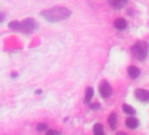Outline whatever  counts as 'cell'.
Masks as SVG:
<instances>
[{
	"label": "cell",
	"instance_id": "obj_5",
	"mask_svg": "<svg viewBox=\"0 0 149 135\" xmlns=\"http://www.w3.org/2000/svg\"><path fill=\"white\" fill-rule=\"evenodd\" d=\"M135 97L141 102L149 101V91L145 89H137L135 90Z\"/></svg>",
	"mask_w": 149,
	"mask_h": 135
},
{
	"label": "cell",
	"instance_id": "obj_6",
	"mask_svg": "<svg viewBox=\"0 0 149 135\" xmlns=\"http://www.w3.org/2000/svg\"><path fill=\"white\" fill-rule=\"evenodd\" d=\"M127 1L128 0H108L110 6L112 8L117 9V10L123 8L125 6V4L127 3Z\"/></svg>",
	"mask_w": 149,
	"mask_h": 135
},
{
	"label": "cell",
	"instance_id": "obj_1",
	"mask_svg": "<svg viewBox=\"0 0 149 135\" xmlns=\"http://www.w3.org/2000/svg\"><path fill=\"white\" fill-rule=\"evenodd\" d=\"M71 15V12L62 6H54L41 13V16L44 17L49 22H59L67 19Z\"/></svg>",
	"mask_w": 149,
	"mask_h": 135
},
{
	"label": "cell",
	"instance_id": "obj_7",
	"mask_svg": "<svg viewBox=\"0 0 149 135\" xmlns=\"http://www.w3.org/2000/svg\"><path fill=\"white\" fill-rule=\"evenodd\" d=\"M127 72H128L129 77L131 78H132V79H136L139 76V74H140L139 70L138 69L137 67H135V66H130L127 69Z\"/></svg>",
	"mask_w": 149,
	"mask_h": 135
},
{
	"label": "cell",
	"instance_id": "obj_16",
	"mask_svg": "<svg viewBox=\"0 0 149 135\" xmlns=\"http://www.w3.org/2000/svg\"><path fill=\"white\" fill-rule=\"evenodd\" d=\"M99 107H100V105H99L97 103H96V104H92L91 105V109H92V110H97Z\"/></svg>",
	"mask_w": 149,
	"mask_h": 135
},
{
	"label": "cell",
	"instance_id": "obj_15",
	"mask_svg": "<svg viewBox=\"0 0 149 135\" xmlns=\"http://www.w3.org/2000/svg\"><path fill=\"white\" fill-rule=\"evenodd\" d=\"M46 135H59V132H56L55 130H49V131H47Z\"/></svg>",
	"mask_w": 149,
	"mask_h": 135
},
{
	"label": "cell",
	"instance_id": "obj_13",
	"mask_svg": "<svg viewBox=\"0 0 149 135\" xmlns=\"http://www.w3.org/2000/svg\"><path fill=\"white\" fill-rule=\"evenodd\" d=\"M123 111H124V112H125L126 114H129V115H133V114H135V110H134V108H132L131 105L126 104H125L123 105Z\"/></svg>",
	"mask_w": 149,
	"mask_h": 135
},
{
	"label": "cell",
	"instance_id": "obj_14",
	"mask_svg": "<svg viewBox=\"0 0 149 135\" xmlns=\"http://www.w3.org/2000/svg\"><path fill=\"white\" fill-rule=\"evenodd\" d=\"M47 128V125L44 124V123H40V124H39V125H37V130H38L39 132L45 131Z\"/></svg>",
	"mask_w": 149,
	"mask_h": 135
},
{
	"label": "cell",
	"instance_id": "obj_10",
	"mask_svg": "<svg viewBox=\"0 0 149 135\" xmlns=\"http://www.w3.org/2000/svg\"><path fill=\"white\" fill-rule=\"evenodd\" d=\"M94 96V90L91 87H88L85 92V97H84V103L85 104H90L91 100L92 99Z\"/></svg>",
	"mask_w": 149,
	"mask_h": 135
},
{
	"label": "cell",
	"instance_id": "obj_2",
	"mask_svg": "<svg viewBox=\"0 0 149 135\" xmlns=\"http://www.w3.org/2000/svg\"><path fill=\"white\" fill-rule=\"evenodd\" d=\"M9 27L13 31L22 32L25 33H33L38 28V23L31 18H28L23 21H12L9 23Z\"/></svg>",
	"mask_w": 149,
	"mask_h": 135
},
{
	"label": "cell",
	"instance_id": "obj_17",
	"mask_svg": "<svg viewBox=\"0 0 149 135\" xmlns=\"http://www.w3.org/2000/svg\"><path fill=\"white\" fill-rule=\"evenodd\" d=\"M4 19H5V15H4V13H0V22H2V21L4 20Z\"/></svg>",
	"mask_w": 149,
	"mask_h": 135
},
{
	"label": "cell",
	"instance_id": "obj_18",
	"mask_svg": "<svg viewBox=\"0 0 149 135\" xmlns=\"http://www.w3.org/2000/svg\"><path fill=\"white\" fill-rule=\"evenodd\" d=\"M117 135H127V134L125 132H117Z\"/></svg>",
	"mask_w": 149,
	"mask_h": 135
},
{
	"label": "cell",
	"instance_id": "obj_11",
	"mask_svg": "<svg viewBox=\"0 0 149 135\" xmlns=\"http://www.w3.org/2000/svg\"><path fill=\"white\" fill-rule=\"evenodd\" d=\"M108 123L109 125L111 126V129L116 128V124H117V114L115 112H111L108 118Z\"/></svg>",
	"mask_w": 149,
	"mask_h": 135
},
{
	"label": "cell",
	"instance_id": "obj_9",
	"mask_svg": "<svg viewBox=\"0 0 149 135\" xmlns=\"http://www.w3.org/2000/svg\"><path fill=\"white\" fill-rule=\"evenodd\" d=\"M114 26L118 30H125L127 26V24L123 18H118L114 21Z\"/></svg>",
	"mask_w": 149,
	"mask_h": 135
},
{
	"label": "cell",
	"instance_id": "obj_4",
	"mask_svg": "<svg viewBox=\"0 0 149 135\" xmlns=\"http://www.w3.org/2000/svg\"><path fill=\"white\" fill-rule=\"evenodd\" d=\"M111 91L112 90H111V87L110 84L106 80L102 81L99 85V92H100L102 97H104V98L110 97V96L111 95Z\"/></svg>",
	"mask_w": 149,
	"mask_h": 135
},
{
	"label": "cell",
	"instance_id": "obj_12",
	"mask_svg": "<svg viewBox=\"0 0 149 135\" xmlns=\"http://www.w3.org/2000/svg\"><path fill=\"white\" fill-rule=\"evenodd\" d=\"M93 131H94V135H104L103 125L100 123H97L94 125Z\"/></svg>",
	"mask_w": 149,
	"mask_h": 135
},
{
	"label": "cell",
	"instance_id": "obj_3",
	"mask_svg": "<svg viewBox=\"0 0 149 135\" xmlns=\"http://www.w3.org/2000/svg\"><path fill=\"white\" fill-rule=\"evenodd\" d=\"M132 53L135 58L139 61H143L146 58L148 53V45L146 41H138L131 47Z\"/></svg>",
	"mask_w": 149,
	"mask_h": 135
},
{
	"label": "cell",
	"instance_id": "obj_8",
	"mask_svg": "<svg viewBox=\"0 0 149 135\" xmlns=\"http://www.w3.org/2000/svg\"><path fill=\"white\" fill-rule=\"evenodd\" d=\"M125 125L130 129H135L138 127L139 122L134 117H129L125 119Z\"/></svg>",
	"mask_w": 149,
	"mask_h": 135
}]
</instances>
